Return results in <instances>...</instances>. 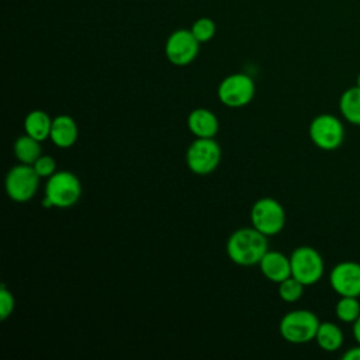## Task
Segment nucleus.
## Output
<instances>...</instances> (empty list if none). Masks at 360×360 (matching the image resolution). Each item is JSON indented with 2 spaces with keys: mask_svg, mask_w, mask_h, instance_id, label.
I'll return each mask as SVG.
<instances>
[{
  "mask_svg": "<svg viewBox=\"0 0 360 360\" xmlns=\"http://www.w3.org/2000/svg\"><path fill=\"white\" fill-rule=\"evenodd\" d=\"M357 87H360V73L357 75V84H356Z\"/></svg>",
  "mask_w": 360,
  "mask_h": 360,
  "instance_id": "a878e982",
  "label": "nucleus"
},
{
  "mask_svg": "<svg viewBox=\"0 0 360 360\" xmlns=\"http://www.w3.org/2000/svg\"><path fill=\"white\" fill-rule=\"evenodd\" d=\"M329 283L340 297H360V263L352 260L338 263L330 270Z\"/></svg>",
  "mask_w": 360,
  "mask_h": 360,
  "instance_id": "9b49d317",
  "label": "nucleus"
},
{
  "mask_svg": "<svg viewBox=\"0 0 360 360\" xmlns=\"http://www.w3.org/2000/svg\"><path fill=\"white\" fill-rule=\"evenodd\" d=\"M82 197V183L79 177L69 170H58L45 184L42 205L46 208H70Z\"/></svg>",
  "mask_w": 360,
  "mask_h": 360,
  "instance_id": "f03ea898",
  "label": "nucleus"
},
{
  "mask_svg": "<svg viewBox=\"0 0 360 360\" xmlns=\"http://www.w3.org/2000/svg\"><path fill=\"white\" fill-rule=\"evenodd\" d=\"M339 111L347 122L360 125V87L353 86L342 93L339 98Z\"/></svg>",
  "mask_w": 360,
  "mask_h": 360,
  "instance_id": "f3484780",
  "label": "nucleus"
},
{
  "mask_svg": "<svg viewBox=\"0 0 360 360\" xmlns=\"http://www.w3.org/2000/svg\"><path fill=\"white\" fill-rule=\"evenodd\" d=\"M353 336L357 343H360V316L353 322Z\"/></svg>",
  "mask_w": 360,
  "mask_h": 360,
  "instance_id": "393cba45",
  "label": "nucleus"
},
{
  "mask_svg": "<svg viewBox=\"0 0 360 360\" xmlns=\"http://www.w3.org/2000/svg\"><path fill=\"white\" fill-rule=\"evenodd\" d=\"M32 166L41 179H49L53 173L58 172L56 160L51 155H41Z\"/></svg>",
  "mask_w": 360,
  "mask_h": 360,
  "instance_id": "4be33fe9",
  "label": "nucleus"
},
{
  "mask_svg": "<svg viewBox=\"0 0 360 360\" xmlns=\"http://www.w3.org/2000/svg\"><path fill=\"white\" fill-rule=\"evenodd\" d=\"M41 177L35 172L32 165L18 163L6 174L4 188L10 200L15 202L30 201L38 191Z\"/></svg>",
  "mask_w": 360,
  "mask_h": 360,
  "instance_id": "39448f33",
  "label": "nucleus"
},
{
  "mask_svg": "<svg viewBox=\"0 0 360 360\" xmlns=\"http://www.w3.org/2000/svg\"><path fill=\"white\" fill-rule=\"evenodd\" d=\"M221 156V146L214 138H195L186 150V165L191 173L205 176L218 167Z\"/></svg>",
  "mask_w": 360,
  "mask_h": 360,
  "instance_id": "20e7f679",
  "label": "nucleus"
},
{
  "mask_svg": "<svg viewBox=\"0 0 360 360\" xmlns=\"http://www.w3.org/2000/svg\"><path fill=\"white\" fill-rule=\"evenodd\" d=\"M336 316L346 323H353L360 316L359 297H340L335 307Z\"/></svg>",
  "mask_w": 360,
  "mask_h": 360,
  "instance_id": "6ab92c4d",
  "label": "nucleus"
},
{
  "mask_svg": "<svg viewBox=\"0 0 360 360\" xmlns=\"http://www.w3.org/2000/svg\"><path fill=\"white\" fill-rule=\"evenodd\" d=\"M187 128L195 138H214L219 129V121L211 110L198 107L187 115Z\"/></svg>",
  "mask_w": 360,
  "mask_h": 360,
  "instance_id": "ddd939ff",
  "label": "nucleus"
},
{
  "mask_svg": "<svg viewBox=\"0 0 360 360\" xmlns=\"http://www.w3.org/2000/svg\"><path fill=\"white\" fill-rule=\"evenodd\" d=\"M259 269L269 281L278 284L291 276L290 256L277 250H267L259 262Z\"/></svg>",
  "mask_w": 360,
  "mask_h": 360,
  "instance_id": "f8f14e48",
  "label": "nucleus"
},
{
  "mask_svg": "<svg viewBox=\"0 0 360 360\" xmlns=\"http://www.w3.org/2000/svg\"><path fill=\"white\" fill-rule=\"evenodd\" d=\"M315 342L325 352H336L343 345V332L333 322H321L315 335Z\"/></svg>",
  "mask_w": 360,
  "mask_h": 360,
  "instance_id": "dca6fc26",
  "label": "nucleus"
},
{
  "mask_svg": "<svg viewBox=\"0 0 360 360\" xmlns=\"http://www.w3.org/2000/svg\"><path fill=\"white\" fill-rule=\"evenodd\" d=\"M52 120L44 110H32L24 118V131L27 135L42 142L49 138Z\"/></svg>",
  "mask_w": 360,
  "mask_h": 360,
  "instance_id": "2eb2a0df",
  "label": "nucleus"
},
{
  "mask_svg": "<svg viewBox=\"0 0 360 360\" xmlns=\"http://www.w3.org/2000/svg\"><path fill=\"white\" fill-rule=\"evenodd\" d=\"M190 30H191L193 35L197 38V41L201 44V42H208L212 39V37L215 35L217 27L211 18L201 17L194 21V24Z\"/></svg>",
  "mask_w": 360,
  "mask_h": 360,
  "instance_id": "412c9836",
  "label": "nucleus"
},
{
  "mask_svg": "<svg viewBox=\"0 0 360 360\" xmlns=\"http://www.w3.org/2000/svg\"><path fill=\"white\" fill-rule=\"evenodd\" d=\"M13 150L18 163H25V165H34L35 160L42 155L41 142L27 134L20 135L15 139Z\"/></svg>",
  "mask_w": 360,
  "mask_h": 360,
  "instance_id": "a211bd4d",
  "label": "nucleus"
},
{
  "mask_svg": "<svg viewBox=\"0 0 360 360\" xmlns=\"http://www.w3.org/2000/svg\"><path fill=\"white\" fill-rule=\"evenodd\" d=\"M277 285H278V290H277L278 297L285 302L298 301L302 297L304 288H305V285L301 281H298L297 278H294L292 276L287 277L285 280H283Z\"/></svg>",
  "mask_w": 360,
  "mask_h": 360,
  "instance_id": "aec40b11",
  "label": "nucleus"
},
{
  "mask_svg": "<svg viewBox=\"0 0 360 360\" xmlns=\"http://www.w3.org/2000/svg\"><path fill=\"white\" fill-rule=\"evenodd\" d=\"M200 49V42L191 30H176L169 35L165 44V55L174 66H186L191 63Z\"/></svg>",
  "mask_w": 360,
  "mask_h": 360,
  "instance_id": "9d476101",
  "label": "nucleus"
},
{
  "mask_svg": "<svg viewBox=\"0 0 360 360\" xmlns=\"http://www.w3.org/2000/svg\"><path fill=\"white\" fill-rule=\"evenodd\" d=\"M308 135L318 149L329 152L338 149L343 143L345 128L336 115L323 112L311 121Z\"/></svg>",
  "mask_w": 360,
  "mask_h": 360,
  "instance_id": "6e6552de",
  "label": "nucleus"
},
{
  "mask_svg": "<svg viewBox=\"0 0 360 360\" xmlns=\"http://www.w3.org/2000/svg\"><path fill=\"white\" fill-rule=\"evenodd\" d=\"M256 93L255 82L245 73H232L224 77L218 86L217 96L221 104L229 108L248 105Z\"/></svg>",
  "mask_w": 360,
  "mask_h": 360,
  "instance_id": "1a4fd4ad",
  "label": "nucleus"
},
{
  "mask_svg": "<svg viewBox=\"0 0 360 360\" xmlns=\"http://www.w3.org/2000/svg\"><path fill=\"white\" fill-rule=\"evenodd\" d=\"M15 308V298L4 284L0 287V319L6 321L11 316Z\"/></svg>",
  "mask_w": 360,
  "mask_h": 360,
  "instance_id": "5701e85b",
  "label": "nucleus"
},
{
  "mask_svg": "<svg viewBox=\"0 0 360 360\" xmlns=\"http://www.w3.org/2000/svg\"><path fill=\"white\" fill-rule=\"evenodd\" d=\"M291 276L301 281L305 287L316 284L325 270L321 253L312 246H298L290 255Z\"/></svg>",
  "mask_w": 360,
  "mask_h": 360,
  "instance_id": "0eeeda50",
  "label": "nucleus"
},
{
  "mask_svg": "<svg viewBox=\"0 0 360 360\" xmlns=\"http://www.w3.org/2000/svg\"><path fill=\"white\" fill-rule=\"evenodd\" d=\"M226 255L238 266L259 264L263 255L269 250L267 236L253 226L233 231L226 240Z\"/></svg>",
  "mask_w": 360,
  "mask_h": 360,
  "instance_id": "f257e3e1",
  "label": "nucleus"
},
{
  "mask_svg": "<svg viewBox=\"0 0 360 360\" xmlns=\"http://www.w3.org/2000/svg\"><path fill=\"white\" fill-rule=\"evenodd\" d=\"M79 138V127L68 114H59L52 120L49 139L59 149H68L76 143Z\"/></svg>",
  "mask_w": 360,
  "mask_h": 360,
  "instance_id": "4468645a",
  "label": "nucleus"
},
{
  "mask_svg": "<svg viewBox=\"0 0 360 360\" xmlns=\"http://www.w3.org/2000/svg\"><path fill=\"white\" fill-rule=\"evenodd\" d=\"M342 359H345V360H360V343H357V346H353V347L347 349L342 354Z\"/></svg>",
  "mask_w": 360,
  "mask_h": 360,
  "instance_id": "b1692460",
  "label": "nucleus"
},
{
  "mask_svg": "<svg viewBox=\"0 0 360 360\" xmlns=\"http://www.w3.org/2000/svg\"><path fill=\"white\" fill-rule=\"evenodd\" d=\"M250 222L253 228H256L267 238L277 235L285 225L284 207L276 198H259L250 208Z\"/></svg>",
  "mask_w": 360,
  "mask_h": 360,
  "instance_id": "423d86ee",
  "label": "nucleus"
},
{
  "mask_svg": "<svg viewBox=\"0 0 360 360\" xmlns=\"http://www.w3.org/2000/svg\"><path fill=\"white\" fill-rule=\"evenodd\" d=\"M319 323L315 312L309 309H292L280 319L278 332L285 342L302 345L315 340Z\"/></svg>",
  "mask_w": 360,
  "mask_h": 360,
  "instance_id": "7ed1b4c3",
  "label": "nucleus"
}]
</instances>
